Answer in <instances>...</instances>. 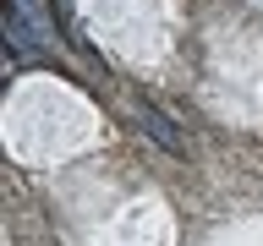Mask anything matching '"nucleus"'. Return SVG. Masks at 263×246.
<instances>
[{
  "label": "nucleus",
  "mask_w": 263,
  "mask_h": 246,
  "mask_svg": "<svg viewBox=\"0 0 263 246\" xmlns=\"http://www.w3.org/2000/svg\"><path fill=\"white\" fill-rule=\"evenodd\" d=\"M137 126H143L148 137H154V142L164 148V153H186V137H181V131L170 126V115H164V110H154V104H143V110H137Z\"/></svg>",
  "instance_id": "obj_1"
}]
</instances>
